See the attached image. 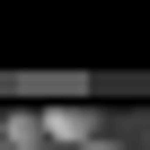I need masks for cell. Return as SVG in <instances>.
<instances>
[{"instance_id":"obj_2","label":"cell","mask_w":150,"mask_h":150,"mask_svg":"<svg viewBox=\"0 0 150 150\" xmlns=\"http://www.w3.org/2000/svg\"><path fill=\"white\" fill-rule=\"evenodd\" d=\"M0 150H44V115L35 106H9L0 115Z\"/></svg>"},{"instance_id":"obj_3","label":"cell","mask_w":150,"mask_h":150,"mask_svg":"<svg viewBox=\"0 0 150 150\" xmlns=\"http://www.w3.org/2000/svg\"><path fill=\"white\" fill-rule=\"evenodd\" d=\"M88 150H124V141H115V132H106V141H88Z\"/></svg>"},{"instance_id":"obj_1","label":"cell","mask_w":150,"mask_h":150,"mask_svg":"<svg viewBox=\"0 0 150 150\" xmlns=\"http://www.w3.org/2000/svg\"><path fill=\"white\" fill-rule=\"evenodd\" d=\"M35 115H44V150H88V141H106V115L80 106V97H71V106H35Z\"/></svg>"}]
</instances>
